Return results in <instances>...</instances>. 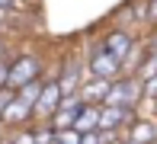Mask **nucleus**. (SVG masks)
<instances>
[{"mask_svg":"<svg viewBox=\"0 0 157 144\" xmlns=\"http://www.w3.org/2000/svg\"><path fill=\"white\" fill-rule=\"evenodd\" d=\"M80 144H99V135H96V131H87V135H80Z\"/></svg>","mask_w":157,"mask_h":144,"instance_id":"nucleus-22","label":"nucleus"},{"mask_svg":"<svg viewBox=\"0 0 157 144\" xmlns=\"http://www.w3.org/2000/svg\"><path fill=\"white\" fill-rule=\"evenodd\" d=\"M154 144H157V141H154Z\"/></svg>","mask_w":157,"mask_h":144,"instance_id":"nucleus-27","label":"nucleus"},{"mask_svg":"<svg viewBox=\"0 0 157 144\" xmlns=\"http://www.w3.org/2000/svg\"><path fill=\"white\" fill-rule=\"evenodd\" d=\"M26 119H32V103H26V99L16 93V96L10 99V106L3 109L0 122H3V125H10V128H16V125H23Z\"/></svg>","mask_w":157,"mask_h":144,"instance_id":"nucleus-7","label":"nucleus"},{"mask_svg":"<svg viewBox=\"0 0 157 144\" xmlns=\"http://www.w3.org/2000/svg\"><path fill=\"white\" fill-rule=\"evenodd\" d=\"M13 96H16V90H13V86H0V115H3V109L10 106Z\"/></svg>","mask_w":157,"mask_h":144,"instance_id":"nucleus-18","label":"nucleus"},{"mask_svg":"<svg viewBox=\"0 0 157 144\" xmlns=\"http://www.w3.org/2000/svg\"><path fill=\"white\" fill-rule=\"evenodd\" d=\"M135 119H138L135 109H125V106H109V103L99 106V128H122V125H128V122H135Z\"/></svg>","mask_w":157,"mask_h":144,"instance_id":"nucleus-5","label":"nucleus"},{"mask_svg":"<svg viewBox=\"0 0 157 144\" xmlns=\"http://www.w3.org/2000/svg\"><path fill=\"white\" fill-rule=\"evenodd\" d=\"M125 144H141V141H135V138H128V141H125Z\"/></svg>","mask_w":157,"mask_h":144,"instance_id":"nucleus-25","label":"nucleus"},{"mask_svg":"<svg viewBox=\"0 0 157 144\" xmlns=\"http://www.w3.org/2000/svg\"><path fill=\"white\" fill-rule=\"evenodd\" d=\"M55 144H80V131H77V128H64V131H55Z\"/></svg>","mask_w":157,"mask_h":144,"instance_id":"nucleus-15","label":"nucleus"},{"mask_svg":"<svg viewBox=\"0 0 157 144\" xmlns=\"http://www.w3.org/2000/svg\"><path fill=\"white\" fill-rule=\"evenodd\" d=\"M135 74H138V80H147V77H154V74H157V51H151V55H147Z\"/></svg>","mask_w":157,"mask_h":144,"instance_id":"nucleus-14","label":"nucleus"},{"mask_svg":"<svg viewBox=\"0 0 157 144\" xmlns=\"http://www.w3.org/2000/svg\"><path fill=\"white\" fill-rule=\"evenodd\" d=\"M74 119H77L74 109H61V106H58V112L48 119V125H52L55 131H64V128H74Z\"/></svg>","mask_w":157,"mask_h":144,"instance_id":"nucleus-12","label":"nucleus"},{"mask_svg":"<svg viewBox=\"0 0 157 144\" xmlns=\"http://www.w3.org/2000/svg\"><path fill=\"white\" fill-rule=\"evenodd\" d=\"M0 58H6V39H0Z\"/></svg>","mask_w":157,"mask_h":144,"instance_id":"nucleus-24","label":"nucleus"},{"mask_svg":"<svg viewBox=\"0 0 157 144\" xmlns=\"http://www.w3.org/2000/svg\"><path fill=\"white\" fill-rule=\"evenodd\" d=\"M128 138H135V141H141V144H154L157 141V122L154 119H135Z\"/></svg>","mask_w":157,"mask_h":144,"instance_id":"nucleus-10","label":"nucleus"},{"mask_svg":"<svg viewBox=\"0 0 157 144\" xmlns=\"http://www.w3.org/2000/svg\"><path fill=\"white\" fill-rule=\"evenodd\" d=\"M74 128L80 135L96 131V128H99V103H83L80 112H77V119H74Z\"/></svg>","mask_w":157,"mask_h":144,"instance_id":"nucleus-8","label":"nucleus"},{"mask_svg":"<svg viewBox=\"0 0 157 144\" xmlns=\"http://www.w3.org/2000/svg\"><path fill=\"white\" fill-rule=\"evenodd\" d=\"M87 70H90V77H99V80H116V77L122 74V64L106 51V48H96V51L90 55Z\"/></svg>","mask_w":157,"mask_h":144,"instance_id":"nucleus-4","label":"nucleus"},{"mask_svg":"<svg viewBox=\"0 0 157 144\" xmlns=\"http://www.w3.org/2000/svg\"><path fill=\"white\" fill-rule=\"evenodd\" d=\"M35 144H55V128L45 122V128H35Z\"/></svg>","mask_w":157,"mask_h":144,"instance_id":"nucleus-16","label":"nucleus"},{"mask_svg":"<svg viewBox=\"0 0 157 144\" xmlns=\"http://www.w3.org/2000/svg\"><path fill=\"white\" fill-rule=\"evenodd\" d=\"M6 77H10V61L0 58V86H6Z\"/></svg>","mask_w":157,"mask_h":144,"instance_id":"nucleus-21","label":"nucleus"},{"mask_svg":"<svg viewBox=\"0 0 157 144\" xmlns=\"http://www.w3.org/2000/svg\"><path fill=\"white\" fill-rule=\"evenodd\" d=\"M132 45H135V39H132V32H125V29H112V32L103 39V48L116 58L119 64L125 61V55L132 51Z\"/></svg>","mask_w":157,"mask_h":144,"instance_id":"nucleus-6","label":"nucleus"},{"mask_svg":"<svg viewBox=\"0 0 157 144\" xmlns=\"http://www.w3.org/2000/svg\"><path fill=\"white\" fill-rule=\"evenodd\" d=\"M42 86H45V80H42V77H35V80H29L26 86H19V96L26 99V103H32V109H35V99H39V93H42Z\"/></svg>","mask_w":157,"mask_h":144,"instance_id":"nucleus-13","label":"nucleus"},{"mask_svg":"<svg viewBox=\"0 0 157 144\" xmlns=\"http://www.w3.org/2000/svg\"><path fill=\"white\" fill-rule=\"evenodd\" d=\"M10 29H13L10 23H3V19H0V39H6V35H10Z\"/></svg>","mask_w":157,"mask_h":144,"instance_id":"nucleus-23","label":"nucleus"},{"mask_svg":"<svg viewBox=\"0 0 157 144\" xmlns=\"http://www.w3.org/2000/svg\"><path fill=\"white\" fill-rule=\"evenodd\" d=\"M13 144H35V131H19L13 138Z\"/></svg>","mask_w":157,"mask_h":144,"instance_id":"nucleus-19","label":"nucleus"},{"mask_svg":"<svg viewBox=\"0 0 157 144\" xmlns=\"http://www.w3.org/2000/svg\"><path fill=\"white\" fill-rule=\"evenodd\" d=\"M147 26H157V0H147Z\"/></svg>","mask_w":157,"mask_h":144,"instance_id":"nucleus-20","label":"nucleus"},{"mask_svg":"<svg viewBox=\"0 0 157 144\" xmlns=\"http://www.w3.org/2000/svg\"><path fill=\"white\" fill-rule=\"evenodd\" d=\"M35 77H42V58H39V55H16V58L10 61L6 86L19 90V86H26L29 80H35Z\"/></svg>","mask_w":157,"mask_h":144,"instance_id":"nucleus-2","label":"nucleus"},{"mask_svg":"<svg viewBox=\"0 0 157 144\" xmlns=\"http://www.w3.org/2000/svg\"><path fill=\"white\" fill-rule=\"evenodd\" d=\"M109 144H125V141H119V138H116V141H109Z\"/></svg>","mask_w":157,"mask_h":144,"instance_id":"nucleus-26","label":"nucleus"},{"mask_svg":"<svg viewBox=\"0 0 157 144\" xmlns=\"http://www.w3.org/2000/svg\"><path fill=\"white\" fill-rule=\"evenodd\" d=\"M141 99H144V83L138 80V74H119L116 80L109 83V93H106L103 103L125 106V109H138Z\"/></svg>","mask_w":157,"mask_h":144,"instance_id":"nucleus-1","label":"nucleus"},{"mask_svg":"<svg viewBox=\"0 0 157 144\" xmlns=\"http://www.w3.org/2000/svg\"><path fill=\"white\" fill-rule=\"evenodd\" d=\"M109 83L112 80H99V77H90L87 83H80V99L83 103H99L103 106V99H106V93H109Z\"/></svg>","mask_w":157,"mask_h":144,"instance_id":"nucleus-9","label":"nucleus"},{"mask_svg":"<svg viewBox=\"0 0 157 144\" xmlns=\"http://www.w3.org/2000/svg\"><path fill=\"white\" fill-rule=\"evenodd\" d=\"M141 61H144V45H138V42H135L132 51H128L125 61H122V74H135V70L141 67Z\"/></svg>","mask_w":157,"mask_h":144,"instance_id":"nucleus-11","label":"nucleus"},{"mask_svg":"<svg viewBox=\"0 0 157 144\" xmlns=\"http://www.w3.org/2000/svg\"><path fill=\"white\" fill-rule=\"evenodd\" d=\"M61 96H64L61 83H58V80H45V86H42V93H39V99H35V109H32V115H35V119H42V122H48L55 112H58Z\"/></svg>","mask_w":157,"mask_h":144,"instance_id":"nucleus-3","label":"nucleus"},{"mask_svg":"<svg viewBox=\"0 0 157 144\" xmlns=\"http://www.w3.org/2000/svg\"><path fill=\"white\" fill-rule=\"evenodd\" d=\"M141 83H144V99H151V103H154V99H157V74L147 77V80H141Z\"/></svg>","mask_w":157,"mask_h":144,"instance_id":"nucleus-17","label":"nucleus"}]
</instances>
